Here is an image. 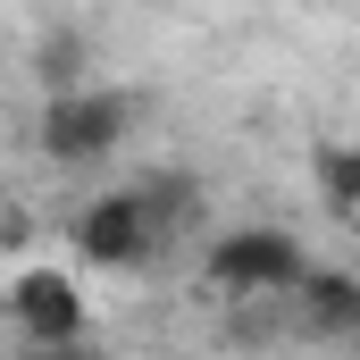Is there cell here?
I'll list each match as a JSON object with an SVG mask.
<instances>
[{
  "label": "cell",
  "mask_w": 360,
  "mask_h": 360,
  "mask_svg": "<svg viewBox=\"0 0 360 360\" xmlns=\"http://www.w3.org/2000/svg\"><path fill=\"white\" fill-rule=\"evenodd\" d=\"M302 269H310V252L293 226H226L201 243V285L218 302H285Z\"/></svg>",
  "instance_id": "1"
},
{
  "label": "cell",
  "mask_w": 360,
  "mask_h": 360,
  "mask_svg": "<svg viewBox=\"0 0 360 360\" xmlns=\"http://www.w3.org/2000/svg\"><path fill=\"white\" fill-rule=\"evenodd\" d=\"M126 134H134V92H109V84L51 92L42 117H34V151L51 168H101Z\"/></svg>",
  "instance_id": "2"
},
{
  "label": "cell",
  "mask_w": 360,
  "mask_h": 360,
  "mask_svg": "<svg viewBox=\"0 0 360 360\" xmlns=\"http://www.w3.org/2000/svg\"><path fill=\"white\" fill-rule=\"evenodd\" d=\"M0 310H8V327H17L34 352H59V344H76L92 327L84 285H76V269H59V260H25V269L0 285Z\"/></svg>",
  "instance_id": "3"
},
{
  "label": "cell",
  "mask_w": 360,
  "mask_h": 360,
  "mask_svg": "<svg viewBox=\"0 0 360 360\" xmlns=\"http://www.w3.org/2000/svg\"><path fill=\"white\" fill-rule=\"evenodd\" d=\"M68 252H76L84 269H143L151 252H168V243H160V226H151L143 184H117V193L84 201V210H76V226H68Z\"/></svg>",
  "instance_id": "4"
},
{
  "label": "cell",
  "mask_w": 360,
  "mask_h": 360,
  "mask_svg": "<svg viewBox=\"0 0 360 360\" xmlns=\"http://www.w3.org/2000/svg\"><path fill=\"white\" fill-rule=\"evenodd\" d=\"M293 310H302V335H360V276L352 269H302Z\"/></svg>",
  "instance_id": "5"
},
{
  "label": "cell",
  "mask_w": 360,
  "mask_h": 360,
  "mask_svg": "<svg viewBox=\"0 0 360 360\" xmlns=\"http://www.w3.org/2000/svg\"><path fill=\"white\" fill-rule=\"evenodd\" d=\"M310 184H319V201L344 226H360V143H319L310 151Z\"/></svg>",
  "instance_id": "6"
},
{
  "label": "cell",
  "mask_w": 360,
  "mask_h": 360,
  "mask_svg": "<svg viewBox=\"0 0 360 360\" xmlns=\"http://www.w3.org/2000/svg\"><path fill=\"white\" fill-rule=\"evenodd\" d=\"M92 51H84V34H68V25H51L42 42H34V84H42V101L51 92H76V84H92V68H84Z\"/></svg>",
  "instance_id": "7"
},
{
  "label": "cell",
  "mask_w": 360,
  "mask_h": 360,
  "mask_svg": "<svg viewBox=\"0 0 360 360\" xmlns=\"http://www.w3.org/2000/svg\"><path fill=\"white\" fill-rule=\"evenodd\" d=\"M42 360H109V352H101V344H84V335H76V344H59V352H42Z\"/></svg>",
  "instance_id": "8"
}]
</instances>
